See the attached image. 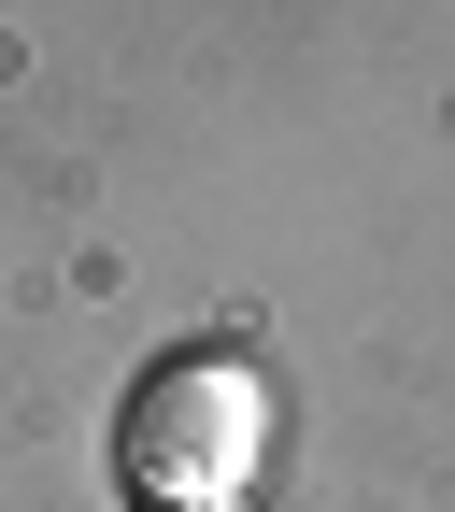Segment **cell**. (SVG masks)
<instances>
[{
	"label": "cell",
	"instance_id": "1",
	"mask_svg": "<svg viewBox=\"0 0 455 512\" xmlns=\"http://www.w3.org/2000/svg\"><path fill=\"white\" fill-rule=\"evenodd\" d=\"M271 456V399H256V370L228 356H157L128 384V441L114 470L143 484L157 512H242V470Z\"/></svg>",
	"mask_w": 455,
	"mask_h": 512
}]
</instances>
